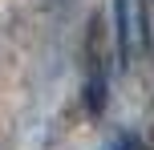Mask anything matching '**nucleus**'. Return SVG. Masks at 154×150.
Masks as SVG:
<instances>
[{
    "mask_svg": "<svg viewBox=\"0 0 154 150\" xmlns=\"http://www.w3.org/2000/svg\"><path fill=\"white\" fill-rule=\"evenodd\" d=\"M109 102V61H106V24L93 16L85 37V110L97 118Z\"/></svg>",
    "mask_w": 154,
    "mask_h": 150,
    "instance_id": "f257e3e1",
    "label": "nucleus"
},
{
    "mask_svg": "<svg viewBox=\"0 0 154 150\" xmlns=\"http://www.w3.org/2000/svg\"><path fill=\"white\" fill-rule=\"evenodd\" d=\"M101 150H142V138H138V134H130V130H122V134H114Z\"/></svg>",
    "mask_w": 154,
    "mask_h": 150,
    "instance_id": "7ed1b4c3",
    "label": "nucleus"
},
{
    "mask_svg": "<svg viewBox=\"0 0 154 150\" xmlns=\"http://www.w3.org/2000/svg\"><path fill=\"white\" fill-rule=\"evenodd\" d=\"M118 41H122L126 65L146 53V16H142V0H118Z\"/></svg>",
    "mask_w": 154,
    "mask_h": 150,
    "instance_id": "f03ea898",
    "label": "nucleus"
}]
</instances>
